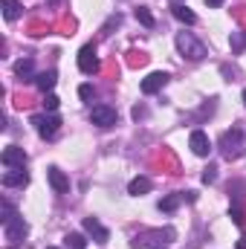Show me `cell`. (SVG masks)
<instances>
[{
  "label": "cell",
  "mask_w": 246,
  "mask_h": 249,
  "mask_svg": "<svg viewBox=\"0 0 246 249\" xmlns=\"http://www.w3.org/2000/svg\"><path fill=\"white\" fill-rule=\"evenodd\" d=\"M217 148H220V154H223L226 160H238V157H244V151H246L244 127H232V130H226V133L220 136Z\"/></svg>",
  "instance_id": "1"
},
{
  "label": "cell",
  "mask_w": 246,
  "mask_h": 249,
  "mask_svg": "<svg viewBox=\"0 0 246 249\" xmlns=\"http://www.w3.org/2000/svg\"><path fill=\"white\" fill-rule=\"evenodd\" d=\"M177 238V232L171 229V226H165V229H154V232H145V235H136L133 241H130V247L133 249H145V247H151V249H165L171 241Z\"/></svg>",
  "instance_id": "2"
},
{
  "label": "cell",
  "mask_w": 246,
  "mask_h": 249,
  "mask_svg": "<svg viewBox=\"0 0 246 249\" xmlns=\"http://www.w3.org/2000/svg\"><path fill=\"white\" fill-rule=\"evenodd\" d=\"M177 50L183 53V58H188V61H203L206 58V47L191 32H177Z\"/></svg>",
  "instance_id": "3"
},
{
  "label": "cell",
  "mask_w": 246,
  "mask_h": 249,
  "mask_svg": "<svg viewBox=\"0 0 246 249\" xmlns=\"http://www.w3.org/2000/svg\"><path fill=\"white\" fill-rule=\"evenodd\" d=\"M3 235H6V241H9V247H20V244L26 241V235H29V223H26L20 214H15V217L3 226Z\"/></svg>",
  "instance_id": "4"
},
{
  "label": "cell",
  "mask_w": 246,
  "mask_h": 249,
  "mask_svg": "<svg viewBox=\"0 0 246 249\" xmlns=\"http://www.w3.org/2000/svg\"><path fill=\"white\" fill-rule=\"evenodd\" d=\"M32 124H35L41 139H53L58 133V127H61V119L55 113H41V116H32Z\"/></svg>",
  "instance_id": "5"
},
{
  "label": "cell",
  "mask_w": 246,
  "mask_h": 249,
  "mask_svg": "<svg viewBox=\"0 0 246 249\" xmlns=\"http://www.w3.org/2000/svg\"><path fill=\"white\" fill-rule=\"evenodd\" d=\"M78 70L84 75H93L99 72V55H96V44H84L81 53H78Z\"/></svg>",
  "instance_id": "6"
},
{
  "label": "cell",
  "mask_w": 246,
  "mask_h": 249,
  "mask_svg": "<svg viewBox=\"0 0 246 249\" xmlns=\"http://www.w3.org/2000/svg\"><path fill=\"white\" fill-rule=\"evenodd\" d=\"M119 119V113L110 107V105H96L93 110H90V122L96 124V127H113Z\"/></svg>",
  "instance_id": "7"
},
{
  "label": "cell",
  "mask_w": 246,
  "mask_h": 249,
  "mask_svg": "<svg viewBox=\"0 0 246 249\" xmlns=\"http://www.w3.org/2000/svg\"><path fill=\"white\" fill-rule=\"evenodd\" d=\"M84 232L93 238V244H99V247H105L107 241H110V232L102 226V220L99 217H84Z\"/></svg>",
  "instance_id": "8"
},
{
  "label": "cell",
  "mask_w": 246,
  "mask_h": 249,
  "mask_svg": "<svg viewBox=\"0 0 246 249\" xmlns=\"http://www.w3.org/2000/svg\"><path fill=\"white\" fill-rule=\"evenodd\" d=\"M26 162H29V157H26L23 148L9 145V148L3 151V165H6V168H26Z\"/></svg>",
  "instance_id": "9"
},
{
  "label": "cell",
  "mask_w": 246,
  "mask_h": 249,
  "mask_svg": "<svg viewBox=\"0 0 246 249\" xmlns=\"http://www.w3.org/2000/svg\"><path fill=\"white\" fill-rule=\"evenodd\" d=\"M168 78H171L168 72H151L148 78H142V93H145V96H154V93H159V90L168 84Z\"/></svg>",
  "instance_id": "10"
},
{
  "label": "cell",
  "mask_w": 246,
  "mask_h": 249,
  "mask_svg": "<svg viewBox=\"0 0 246 249\" xmlns=\"http://www.w3.org/2000/svg\"><path fill=\"white\" fill-rule=\"evenodd\" d=\"M188 145H191V151H194L197 157H209V151H211V142H209V136H206L203 130H191Z\"/></svg>",
  "instance_id": "11"
},
{
  "label": "cell",
  "mask_w": 246,
  "mask_h": 249,
  "mask_svg": "<svg viewBox=\"0 0 246 249\" xmlns=\"http://www.w3.org/2000/svg\"><path fill=\"white\" fill-rule=\"evenodd\" d=\"M3 186H6V188L29 186V174H26V168H9V171L3 174Z\"/></svg>",
  "instance_id": "12"
},
{
  "label": "cell",
  "mask_w": 246,
  "mask_h": 249,
  "mask_svg": "<svg viewBox=\"0 0 246 249\" xmlns=\"http://www.w3.org/2000/svg\"><path fill=\"white\" fill-rule=\"evenodd\" d=\"M47 180H50V186L55 188L58 194H64V191H70V177L64 174L58 165H50L47 168Z\"/></svg>",
  "instance_id": "13"
},
{
  "label": "cell",
  "mask_w": 246,
  "mask_h": 249,
  "mask_svg": "<svg viewBox=\"0 0 246 249\" xmlns=\"http://www.w3.org/2000/svg\"><path fill=\"white\" fill-rule=\"evenodd\" d=\"M55 81H58V72H55V70H47V72H38V75H35V87H38L44 96H47V93H53Z\"/></svg>",
  "instance_id": "14"
},
{
  "label": "cell",
  "mask_w": 246,
  "mask_h": 249,
  "mask_svg": "<svg viewBox=\"0 0 246 249\" xmlns=\"http://www.w3.org/2000/svg\"><path fill=\"white\" fill-rule=\"evenodd\" d=\"M171 12H174V18H177L180 23H188V26H194V23H197V15H194L185 3H174V6H171Z\"/></svg>",
  "instance_id": "15"
},
{
  "label": "cell",
  "mask_w": 246,
  "mask_h": 249,
  "mask_svg": "<svg viewBox=\"0 0 246 249\" xmlns=\"http://www.w3.org/2000/svg\"><path fill=\"white\" fill-rule=\"evenodd\" d=\"M32 72H35V61H32V58H20V61H15V75H18V78L29 81ZM32 81H35V78H32Z\"/></svg>",
  "instance_id": "16"
},
{
  "label": "cell",
  "mask_w": 246,
  "mask_h": 249,
  "mask_svg": "<svg viewBox=\"0 0 246 249\" xmlns=\"http://www.w3.org/2000/svg\"><path fill=\"white\" fill-rule=\"evenodd\" d=\"M180 203H183V191H177V194H168V197H162V200H159V212L171 214V212H177V209H180Z\"/></svg>",
  "instance_id": "17"
},
{
  "label": "cell",
  "mask_w": 246,
  "mask_h": 249,
  "mask_svg": "<svg viewBox=\"0 0 246 249\" xmlns=\"http://www.w3.org/2000/svg\"><path fill=\"white\" fill-rule=\"evenodd\" d=\"M148 191H151V180H148V177H133L130 186H127V194H133V197L148 194Z\"/></svg>",
  "instance_id": "18"
},
{
  "label": "cell",
  "mask_w": 246,
  "mask_h": 249,
  "mask_svg": "<svg viewBox=\"0 0 246 249\" xmlns=\"http://www.w3.org/2000/svg\"><path fill=\"white\" fill-rule=\"evenodd\" d=\"M0 6H3V18H6V20H18V18H20V9H23V6H20L18 0H0Z\"/></svg>",
  "instance_id": "19"
},
{
  "label": "cell",
  "mask_w": 246,
  "mask_h": 249,
  "mask_svg": "<svg viewBox=\"0 0 246 249\" xmlns=\"http://www.w3.org/2000/svg\"><path fill=\"white\" fill-rule=\"evenodd\" d=\"M133 15H136V20H139V23H142V26H148V29H151V26H154V23H157V20H154V15H151V12H148V9H145V6H139V9H136V12H133Z\"/></svg>",
  "instance_id": "20"
},
{
  "label": "cell",
  "mask_w": 246,
  "mask_h": 249,
  "mask_svg": "<svg viewBox=\"0 0 246 249\" xmlns=\"http://www.w3.org/2000/svg\"><path fill=\"white\" fill-rule=\"evenodd\" d=\"M229 217H232V223H235V226H244V220H246V214H244V206H238V203H232V206H229Z\"/></svg>",
  "instance_id": "21"
},
{
  "label": "cell",
  "mask_w": 246,
  "mask_h": 249,
  "mask_svg": "<svg viewBox=\"0 0 246 249\" xmlns=\"http://www.w3.org/2000/svg\"><path fill=\"white\" fill-rule=\"evenodd\" d=\"M64 244H67L70 249H84V247H87V241H84L78 232H70V235L64 238Z\"/></svg>",
  "instance_id": "22"
},
{
  "label": "cell",
  "mask_w": 246,
  "mask_h": 249,
  "mask_svg": "<svg viewBox=\"0 0 246 249\" xmlns=\"http://www.w3.org/2000/svg\"><path fill=\"white\" fill-rule=\"evenodd\" d=\"M229 44H232V53H241V50H246V32H232Z\"/></svg>",
  "instance_id": "23"
},
{
  "label": "cell",
  "mask_w": 246,
  "mask_h": 249,
  "mask_svg": "<svg viewBox=\"0 0 246 249\" xmlns=\"http://www.w3.org/2000/svg\"><path fill=\"white\" fill-rule=\"evenodd\" d=\"M58 105H61V99H58L55 93H47V96H44V107H47L50 113H55V110H58Z\"/></svg>",
  "instance_id": "24"
},
{
  "label": "cell",
  "mask_w": 246,
  "mask_h": 249,
  "mask_svg": "<svg viewBox=\"0 0 246 249\" xmlns=\"http://www.w3.org/2000/svg\"><path fill=\"white\" fill-rule=\"evenodd\" d=\"M15 214H18V212H15V206H12L9 200H3V217H0V220H3V226H6V223L15 217Z\"/></svg>",
  "instance_id": "25"
},
{
  "label": "cell",
  "mask_w": 246,
  "mask_h": 249,
  "mask_svg": "<svg viewBox=\"0 0 246 249\" xmlns=\"http://www.w3.org/2000/svg\"><path fill=\"white\" fill-rule=\"evenodd\" d=\"M214 180H217V168H214V165H209V168L203 171V183H206V186H211Z\"/></svg>",
  "instance_id": "26"
},
{
  "label": "cell",
  "mask_w": 246,
  "mask_h": 249,
  "mask_svg": "<svg viewBox=\"0 0 246 249\" xmlns=\"http://www.w3.org/2000/svg\"><path fill=\"white\" fill-rule=\"evenodd\" d=\"M78 96H81V99H84V102H90V99H93V96H96V90H93V87H90V84H81V87H78Z\"/></svg>",
  "instance_id": "27"
},
{
  "label": "cell",
  "mask_w": 246,
  "mask_h": 249,
  "mask_svg": "<svg viewBox=\"0 0 246 249\" xmlns=\"http://www.w3.org/2000/svg\"><path fill=\"white\" fill-rule=\"evenodd\" d=\"M183 200L185 203H194L197 200V191H183Z\"/></svg>",
  "instance_id": "28"
},
{
  "label": "cell",
  "mask_w": 246,
  "mask_h": 249,
  "mask_svg": "<svg viewBox=\"0 0 246 249\" xmlns=\"http://www.w3.org/2000/svg\"><path fill=\"white\" fill-rule=\"evenodd\" d=\"M145 113H148V110H145V107H133V119H142V116H145Z\"/></svg>",
  "instance_id": "29"
},
{
  "label": "cell",
  "mask_w": 246,
  "mask_h": 249,
  "mask_svg": "<svg viewBox=\"0 0 246 249\" xmlns=\"http://www.w3.org/2000/svg\"><path fill=\"white\" fill-rule=\"evenodd\" d=\"M206 6H211V9H217V6H223V0H206Z\"/></svg>",
  "instance_id": "30"
},
{
  "label": "cell",
  "mask_w": 246,
  "mask_h": 249,
  "mask_svg": "<svg viewBox=\"0 0 246 249\" xmlns=\"http://www.w3.org/2000/svg\"><path fill=\"white\" fill-rule=\"evenodd\" d=\"M238 249H246V235L241 238V241H238Z\"/></svg>",
  "instance_id": "31"
},
{
  "label": "cell",
  "mask_w": 246,
  "mask_h": 249,
  "mask_svg": "<svg viewBox=\"0 0 246 249\" xmlns=\"http://www.w3.org/2000/svg\"><path fill=\"white\" fill-rule=\"evenodd\" d=\"M47 3H61V0H47Z\"/></svg>",
  "instance_id": "32"
},
{
  "label": "cell",
  "mask_w": 246,
  "mask_h": 249,
  "mask_svg": "<svg viewBox=\"0 0 246 249\" xmlns=\"http://www.w3.org/2000/svg\"><path fill=\"white\" fill-rule=\"evenodd\" d=\"M244 105H246V90H244Z\"/></svg>",
  "instance_id": "33"
},
{
  "label": "cell",
  "mask_w": 246,
  "mask_h": 249,
  "mask_svg": "<svg viewBox=\"0 0 246 249\" xmlns=\"http://www.w3.org/2000/svg\"><path fill=\"white\" fill-rule=\"evenodd\" d=\"M47 249H58V247H47Z\"/></svg>",
  "instance_id": "34"
},
{
  "label": "cell",
  "mask_w": 246,
  "mask_h": 249,
  "mask_svg": "<svg viewBox=\"0 0 246 249\" xmlns=\"http://www.w3.org/2000/svg\"><path fill=\"white\" fill-rule=\"evenodd\" d=\"M174 3H177V0H174Z\"/></svg>",
  "instance_id": "35"
}]
</instances>
